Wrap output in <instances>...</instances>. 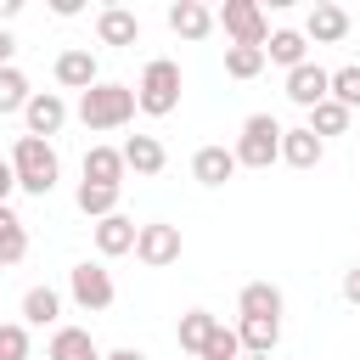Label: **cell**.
Masks as SVG:
<instances>
[{
	"label": "cell",
	"instance_id": "cell-1",
	"mask_svg": "<svg viewBox=\"0 0 360 360\" xmlns=\"http://www.w3.org/2000/svg\"><path fill=\"white\" fill-rule=\"evenodd\" d=\"M11 169H17V191H28V197H51L56 180H62V158L39 135H17L11 141Z\"/></svg>",
	"mask_w": 360,
	"mask_h": 360
},
{
	"label": "cell",
	"instance_id": "cell-2",
	"mask_svg": "<svg viewBox=\"0 0 360 360\" xmlns=\"http://www.w3.org/2000/svg\"><path fill=\"white\" fill-rule=\"evenodd\" d=\"M141 107H135V84H118V79H101L96 90H84L79 96V124L84 129H124L129 118H135Z\"/></svg>",
	"mask_w": 360,
	"mask_h": 360
},
{
	"label": "cell",
	"instance_id": "cell-3",
	"mask_svg": "<svg viewBox=\"0 0 360 360\" xmlns=\"http://www.w3.org/2000/svg\"><path fill=\"white\" fill-rule=\"evenodd\" d=\"M135 107L146 118H169L180 107V62L174 56H152L135 79Z\"/></svg>",
	"mask_w": 360,
	"mask_h": 360
},
{
	"label": "cell",
	"instance_id": "cell-4",
	"mask_svg": "<svg viewBox=\"0 0 360 360\" xmlns=\"http://www.w3.org/2000/svg\"><path fill=\"white\" fill-rule=\"evenodd\" d=\"M236 163L242 169H270V163H281V124L270 118V112H253L248 124H242V135H236Z\"/></svg>",
	"mask_w": 360,
	"mask_h": 360
},
{
	"label": "cell",
	"instance_id": "cell-5",
	"mask_svg": "<svg viewBox=\"0 0 360 360\" xmlns=\"http://www.w3.org/2000/svg\"><path fill=\"white\" fill-rule=\"evenodd\" d=\"M68 298H73L84 315H101V309H112V298H118V287H112V270H107V264H96V259H79V264L68 270Z\"/></svg>",
	"mask_w": 360,
	"mask_h": 360
},
{
	"label": "cell",
	"instance_id": "cell-6",
	"mask_svg": "<svg viewBox=\"0 0 360 360\" xmlns=\"http://www.w3.org/2000/svg\"><path fill=\"white\" fill-rule=\"evenodd\" d=\"M214 22L225 28V39H231V45H253V51H264V45H270V22H264L259 0H225V6L214 11Z\"/></svg>",
	"mask_w": 360,
	"mask_h": 360
},
{
	"label": "cell",
	"instance_id": "cell-7",
	"mask_svg": "<svg viewBox=\"0 0 360 360\" xmlns=\"http://www.w3.org/2000/svg\"><path fill=\"white\" fill-rule=\"evenodd\" d=\"M180 225H169V219H146L141 225V236H135V259L146 264V270H163V264H174L180 259Z\"/></svg>",
	"mask_w": 360,
	"mask_h": 360
},
{
	"label": "cell",
	"instance_id": "cell-8",
	"mask_svg": "<svg viewBox=\"0 0 360 360\" xmlns=\"http://www.w3.org/2000/svg\"><path fill=\"white\" fill-rule=\"evenodd\" d=\"M51 73H56V84H62V90H79V96L101 84V62H96V51H90V45H68V51L51 62Z\"/></svg>",
	"mask_w": 360,
	"mask_h": 360
},
{
	"label": "cell",
	"instance_id": "cell-9",
	"mask_svg": "<svg viewBox=\"0 0 360 360\" xmlns=\"http://www.w3.org/2000/svg\"><path fill=\"white\" fill-rule=\"evenodd\" d=\"M326 96H332V73H326L321 62H304V68H292V73H287V101H292V107L315 112Z\"/></svg>",
	"mask_w": 360,
	"mask_h": 360
},
{
	"label": "cell",
	"instance_id": "cell-10",
	"mask_svg": "<svg viewBox=\"0 0 360 360\" xmlns=\"http://www.w3.org/2000/svg\"><path fill=\"white\" fill-rule=\"evenodd\" d=\"M22 135H39V141H51V135H62V124H68V101L56 96V90H34V101L22 107Z\"/></svg>",
	"mask_w": 360,
	"mask_h": 360
},
{
	"label": "cell",
	"instance_id": "cell-11",
	"mask_svg": "<svg viewBox=\"0 0 360 360\" xmlns=\"http://www.w3.org/2000/svg\"><path fill=\"white\" fill-rule=\"evenodd\" d=\"M321 158H326V141H321L309 124L281 129V163H287V169H315Z\"/></svg>",
	"mask_w": 360,
	"mask_h": 360
},
{
	"label": "cell",
	"instance_id": "cell-12",
	"mask_svg": "<svg viewBox=\"0 0 360 360\" xmlns=\"http://www.w3.org/2000/svg\"><path fill=\"white\" fill-rule=\"evenodd\" d=\"M236 169H242V163H236L231 146H197V152H191V180H197V186H225Z\"/></svg>",
	"mask_w": 360,
	"mask_h": 360
},
{
	"label": "cell",
	"instance_id": "cell-13",
	"mask_svg": "<svg viewBox=\"0 0 360 360\" xmlns=\"http://www.w3.org/2000/svg\"><path fill=\"white\" fill-rule=\"evenodd\" d=\"M135 236H141V225H135L129 214H107V219H96V253H101V259L135 253Z\"/></svg>",
	"mask_w": 360,
	"mask_h": 360
},
{
	"label": "cell",
	"instance_id": "cell-14",
	"mask_svg": "<svg viewBox=\"0 0 360 360\" xmlns=\"http://www.w3.org/2000/svg\"><path fill=\"white\" fill-rule=\"evenodd\" d=\"M169 28H174L180 39H191V45H197V39H208L219 22H214V11H208L202 0H174V6H169Z\"/></svg>",
	"mask_w": 360,
	"mask_h": 360
},
{
	"label": "cell",
	"instance_id": "cell-15",
	"mask_svg": "<svg viewBox=\"0 0 360 360\" xmlns=\"http://www.w3.org/2000/svg\"><path fill=\"white\" fill-rule=\"evenodd\" d=\"M96 39L101 45H135L141 39V17L129 6H101L96 11Z\"/></svg>",
	"mask_w": 360,
	"mask_h": 360
},
{
	"label": "cell",
	"instance_id": "cell-16",
	"mask_svg": "<svg viewBox=\"0 0 360 360\" xmlns=\"http://www.w3.org/2000/svg\"><path fill=\"white\" fill-rule=\"evenodd\" d=\"M304 39H315V45H343V39H349V11L332 6V0H321V6L309 11V22H304Z\"/></svg>",
	"mask_w": 360,
	"mask_h": 360
},
{
	"label": "cell",
	"instance_id": "cell-17",
	"mask_svg": "<svg viewBox=\"0 0 360 360\" xmlns=\"http://www.w3.org/2000/svg\"><path fill=\"white\" fill-rule=\"evenodd\" d=\"M163 163H169V152H163L158 135H129V141H124V169H129V174L152 180V174H163Z\"/></svg>",
	"mask_w": 360,
	"mask_h": 360
},
{
	"label": "cell",
	"instance_id": "cell-18",
	"mask_svg": "<svg viewBox=\"0 0 360 360\" xmlns=\"http://www.w3.org/2000/svg\"><path fill=\"white\" fill-rule=\"evenodd\" d=\"M45 360H107V354L96 349V338L84 326H56L45 343Z\"/></svg>",
	"mask_w": 360,
	"mask_h": 360
},
{
	"label": "cell",
	"instance_id": "cell-19",
	"mask_svg": "<svg viewBox=\"0 0 360 360\" xmlns=\"http://www.w3.org/2000/svg\"><path fill=\"white\" fill-rule=\"evenodd\" d=\"M124 146H90L84 152V180L90 186H124Z\"/></svg>",
	"mask_w": 360,
	"mask_h": 360
},
{
	"label": "cell",
	"instance_id": "cell-20",
	"mask_svg": "<svg viewBox=\"0 0 360 360\" xmlns=\"http://www.w3.org/2000/svg\"><path fill=\"white\" fill-rule=\"evenodd\" d=\"M281 309H287V298H281L276 281H248L236 292V315H270V321H281Z\"/></svg>",
	"mask_w": 360,
	"mask_h": 360
},
{
	"label": "cell",
	"instance_id": "cell-21",
	"mask_svg": "<svg viewBox=\"0 0 360 360\" xmlns=\"http://www.w3.org/2000/svg\"><path fill=\"white\" fill-rule=\"evenodd\" d=\"M236 338H242V354H276L281 321H270V315H242V321H236Z\"/></svg>",
	"mask_w": 360,
	"mask_h": 360
},
{
	"label": "cell",
	"instance_id": "cell-22",
	"mask_svg": "<svg viewBox=\"0 0 360 360\" xmlns=\"http://www.w3.org/2000/svg\"><path fill=\"white\" fill-rule=\"evenodd\" d=\"M22 259H28V225L17 219L11 202H0V270H11Z\"/></svg>",
	"mask_w": 360,
	"mask_h": 360
},
{
	"label": "cell",
	"instance_id": "cell-23",
	"mask_svg": "<svg viewBox=\"0 0 360 360\" xmlns=\"http://www.w3.org/2000/svg\"><path fill=\"white\" fill-rule=\"evenodd\" d=\"M264 62H276V68H287V73H292V68H304V62H309V39H304L298 28H276V34H270V45H264Z\"/></svg>",
	"mask_w": 360,
	"mask_h": 360
},
{
	"label": "cell",
	"instance_id": "cell-24",
	"mask_svg": "<svg viewBox=\"0 0 360 360\" xmlns=\"http://www.w3.org/2000/svg\"><path fill=\"white\" fill-rule=\"evenodd\" d=\"M214 326H219V315H208V309H186V315H180V326H174V343H180L186 354H197V360H202V349H208Z\"/></svg>",
	"mask_w": 360,
	"mask_h": 360
},
{
	"label": "cell",
	"instance_id": "cell-25",
	"mask_svg": "<svg viewBox=\"0 0 360 360\" xmlns=\"http://www.w3.org/2000/svg\"><path fill=\"white\" fill-rule=\"evenodd\" d=\"M56 315H62L56 287H28L22 292V326H56Z\"/></svg>",
	"mask_w": 360,
	"mask_h": 360
},
{
	"label": "cell",
	"instance_id": "cell-26",
	"mask_svg": "<svg viewBox=\"0 0 360 360\" xmlns=\"http://www.w3.org/2000/svg\"><path fill=\"white\" fill-rule=\"evenodd\" d=\"M118 191H124V186H90V180H79L73 202H79V214H90V219H107V214H118Z\"/></svg>",
	"mask_w": 360,
	"mask_h": 360
},
{
	"label": "cell",
	"instance_id": "cell-27",
	"mask_svg": "<svg viewBox=\"0 0 360 360\" xmlns=\"http://www.w3.org/2000/svg\"><path fill=\"white\" fill-rule=\"evenodd\" d=\"M28 101H34V90H28V73H22L17 62H11V68H0V118H6V112H22Z\"/></svg>",
	"mask_w": 360,
	"mask_h": 360
},
{
	"label": "cell",
	"instance_id": "cell-28",
	"mask_svg": "<svg viewBox=\"0 0 360 360\" xmlns=\"http://www.w3.org/2000/svg\"><path fill=\"white\" fill-rule=\"evenodd\" d=\"M349 118H354V112H349L343 101H332V96H326V101H321V107L309 112V129H315V135L326 141V135H343V129H349Z\"/></svg>",
	"mask_w": 360,
	"mask_h": 360
},
{
	"label": "cell",
	"instance_id": "cell-29",
	"mask_svg": "<svg viewBox=\"0 0 360 360\" xmlns=\"http://www.w3.org/2000/svg\"><path fill=\"white\" fill-rule=\"evenodd\" d=\"M225 73H231V79H259V73H264V51H253V45H225Z\"/></svg>",
	"mask_w": 360,
	"mask_h": 360
},
{
	"label": "cell",
	"instance_id": "cell-30",
	"mask_svg": "<svg viewBox=\"0 0 360 360\" xmlns=\"http://www.w3.org/2000/svg\"><path fill=\"white\" fill-rule=\"evenodd\" d=\"M332 101H343L349 112L360 107V62H349V68H332Z\"/></svg>",
	"mask_w": 360,
	"mask_h": 360
},
{
	"label": "cell",
	"instance_id": "cell-31",
	"mask_svg": "<svg viewBox=\"0 0 360 360\" xmlns=\"http://www.w3.org/2000/svg\"><path fill=\"white\" fill-rule=\"evenodd\" d=\"M202 360H242V338H236V326H214V338H208V349H202Z\"/></svg>",
	"mask_w": 360,
	"mask_h": 360
},
{
	"label": "cell",
	"instance_id": "cell-32",
	"mask_svg": "<svg viewBox=\"0 0 360 360\" xmlns=\"http://www.w3.org/2000/svg\"><path fill=\"white\" fill-rule=\"evenodd\" d=\"M0 349H6V360H28V326L22 321H0Z\"/></svg>",
	"mask_w": 360,
	"mask_h": 360
},
{
	"label": "cell",
	"instance_id": "cell-33",
	"mask_svg": "<svg viewBox=\"0 0 360 360\" xmlns=\"http://www.w3.org/2000/svg\"><path fill=\"white\" fill-rule=\"evenodd\" d=\"M11 191H17V169L11 158H0V202H11Z\"/></svg>",
	"mask_w": 360,
	"mask_h": 360
},
{
	"label": "cell",
	"instance_id": "cell-34",
	"mask_svg": "<svg viewBox=\"0 0 360 360\" xmlns=\"http://www.w3.org/2000/svg\"><path fill=\"white\" fill-rule=\"evenodd\" d=\"M343 298L360 309V264H354V270H343Z\"/></svg>",
	"mask_w": 360,
	"mask_h": 360
},
{
	"label": "cell",
	"instance_id": "cell-35",
	"mask_svg": "<svg viewBox=\"0 0 360 360\" xmlns=\"http://www.w3.org/2000/svg\"><path fill=\"white\" fill-rule=\"evenodd\" d=\"M11 56H17V39H11V28H0V68H11Z\"/></svg>",
	"mask_w": 360,
	"mask_h": 360
},
{
	"label": "cell",
	"instance_id": "cell-36",
	"mask_svg": "<svg viewBox=\"0 0 360 360\" xmlns=\"http://www.w3.org/2000/svg\"><path fill=\"white\" fill-rule=\"evenodd\" d=\"M17 11H22V0H0V28H6V22L17 17Z\"/></svg>",
	"mask_w": 360,
	"mask_h": 360
},
{
	"label": "cell",
	"instance_id": "cell-37",
	"mask_svg": "<svg viewBox=\"0 0 360 360\" xmlns=\"http://www.w3.org/2000/svg\"><path fill=\"white\" fill-rule=\"evenodd\" d=\"M107 360H146L141 349H107Z\"/></svg>",
	"mask_w": 360,
	"mask_h": 360
},
{
	"label": "cell",
	"instance_id": "cell-38",
	"mask_svg": "<svg viewBox=\"0 0 360 360\" xmlns=\"http://www.w3.org/2000/svg\"><path fill=\"white\" fill-rule=\"evenodd\" d=\"M242 360H270V354H242Z\"/></svg>",
	"mask_w": 360,
	"mask_h": 360
},
{
	"label": "cell",
	"instance_id": "cell-39",
	"mask_svg": "<svg viewBox=\"0 0 360 360\" xmlns=\"http://www.w3.org/2000/svg\"><path fill=\"white\" fill-rule=\"evenodd\" d=\"M0 360H6V349H0Z\"/></svg>",
	"mask_w": 360,
	"mask_h": 360
}]
</instances>
